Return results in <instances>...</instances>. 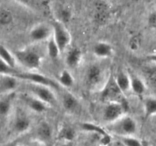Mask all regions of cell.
<instances>
[{
	"instance_id": "cell-3",
	"label": "cell",
	"mask_w": 156,
	"mask_h": 146,
	"mask_svg": "<svg viewBox=\"0 0 156 146\" xmlns=\"http://www.w3.org/2000/svg\"><path fill=\"white\" fill-rule=\"evenodd\" d=\"M14 77L28 81V82L33 83V85H42V86L55 88V89L59 88V85L55 81L52 80L51 78L44 75L38 74V73L20 72V71H18Z\"/></svg>"
},
{
	"instance_id": "cell-1",
	"label": "cell",
	"mask_w": 156,
	"mask_h": 146,
	"mask_svg": "<svg viewBox=\"0 0 156 146\" xmlns=\"http://www.w3.org/2000/svg\"><path fill=\"white\" fill-rule=\"evenodd\" d=\"M108 128L111 132L122 137H129L136 133L137 124L136 120L132 117L124 116L117 121L110 123Z\"/></svg>"
},
{
	"instance_id": "cell-8",
	"label": "cell",
	"mask_w": 156,
	"mask_h": 146,
	"mask_svg": "<svg viewBox=\"0 0 156 146\" xmlns=\"http://www.w3.org/2000/svg\"><path fill=\"white\" fill-rule=\"evenodd\" d=\"M53 28H50L45 24H38L35 26L30 33V36L34 41H43L50 39L52 36Z\"/></svg>"
},
{
	"instance_id": "cell-11",
	"label": "cell",
	"mask_w": 156,
	"mask_h": 146,
	"mask_svg": "<svg viewBox=\"0 0 156 146\" xmlns=\"http://www.w3.org/2000/svg\"><path fill=\"white\" fill-rule=\"evenodd\" d=\"M82 59V52L78 47H73L67 53L66 62L69 67L77 66Z\"/></svg>"
},
{
	"instance_id": "cell-24",
	"label": "cell",
	"mask_w": 156,
	"mask_h": 146,
	"mask_svg": "<svg viewBox=\"0 0 156 146\" xmlns=\"http://www.w3.org/2000/svg\"><path fill=\"white\" fill-rule=\"evenodd\" d=\"M12 96L11 95L0 100V116H5L8 115L12 106Z\"/></svg>"
},
{
	"instance_id": "cell-7",
	"label": "cell",
	"mask_w": 156,
	"mask_h": 146,
	"mask_svg": "<svg viewBox=\"0 0 156 146\" xmlns=\"http://www.w3.org/2000/svg\"><path fill=\"white\" fill-rule=\"evenodd\" d=\"M33 94L37 99L44 102L46 104H53L56 102V97L50 88L42 85H33L31 88Z\"/></svg>"
},
{
	"instance_id": "cell-22",
	"label": "cell",
	"mask_w": 156,
	"mask_h": 146,
	"mask_svg": "<svg viewBox=\"0 0 156 146\" xmlns=\"http://www.w3.org/2000/svg\"><path fill=\"white\" fill-rule=\"evenodd\" d=\"M59 80L61 85L62 86L66 87V88H69L74 83V78H73V75L66 69L61 71L60 75H59Z\"/></svg>"
},
{
	"instance_id": "cell-26",
	"label": "cell",
	"mask_w": 156,
	"mask_h": 146,
	"mask_svg": "<svg viewBox=\"0 0 156 146\" xmlns=\"http://www.w3.org/2000/svg\"><path fill=\"white\" fill-rule=\"evenodd\" d=\"M13 16L10 11L7 9H0V24L1 25H9L12 22Z\"/></svg>"
},
{
	"instance_id": "cell-29",
	"label": "cell",
	"mask_w": 156,
	"mask_h": 146,
	"mask_svg": "<svg viewBox=\"0 0 156 146\" xmlns=\"http://www.w3.org/2000/svg\"><path fill=\"white\" fill-rule=\"evenodd\" d=\"M145 72L148 80L153 85H156V65L147 68Z\"/></svg>"
},
{
	"instance_id": "cell-14",
	"label": "cell",
	"mask_w": 156,
	"mask_h": 146,
	"mask_svg": "<svg viewBox=\"0 0 156 146\" xmlns=\"http://www.w3.org/2000/svg\"><path fill=\"white\" fill-rule=\"evenodd\" d=\"M115 82L123 93L126 92L130 88V78L126 73L120 71L116 76Z\"/></svg>"
},
{
	"instance_id": "cell-19",
	"label": "cell",
	"mask_w": 156,
	"mask_h": 146,
	"mask_svg": "<svg viewBox=\"0 0 156 146\" xmlns=\"http://www.w3.org/2000/svg\"><path fill=\"white\" fill-rule=\"evenodd\" d=\"M75 136H76L75 129L72 128L71 126H66L62 127L61 130L59 131V135H58L59 139L65 140V141H73L74 139Z\"/></svg>"
},
{
	"instance_id": "cell-9",
	"label": "cell",
	"mask_w": 156,
	"mask_h": 146,
	"mask_svg": "<svg viewBox=\"0 0 156 146\" xmlns=\"http://www.w3.org/2000/svg\"><path fill=\"white\" fill-rule=\"evenodd\" d=\"M102 70L100 66L97 65H92L89 66L86 72L87 83L90 86H94L98 85L101 80Z\"/></svg>"
},
{
	"instance_id": "cell-12",
	"label": "cell",
	"mask_w": 156,
	"mask_h": 146,
	"mask_svg": "<svg viewBox=\"0 0 156 146\" xmlns=\"http://www.w3.org/2000/svg\"><path fill=\"white\" fill-rule=\"evenodd\" d=\"M94 53L98 57L105 58L112 53V47L106 42H98L94 47Z\"/></svg>"
},
{
	"instance_id": "cell-23",
	"label": "cell",
	"mask_w": 156,
	"mask_h": 146,
	"mask_svg": "<svg viewBox=\"0 0 156 146\" xmlns=\"http://www.w3.org/2000/svg\"><path fill=\"white\" fill-rule=\"evenodd\" d=\"M81 127L82 129L85 131H88V132H95V133L99 134V135H102L103 137L108 135V133L106 132V131L104 129H102L100 126H97V125H94L93 123H84L81 125Z\"/></svg>"
},
{
	"instance_id": "cell-21",
	"label": "cell",
	"mask_w": 156,
	"mask_h": 146,
	"mask_svg": "<svg viewBox=\"0 0 156 146\" xmlns=\"http://www.w3.org/2000/svg\"><path fill=\"white\" fill-rule=\"evenodd\" d=\"M47 52H48L49 56L50 58H52L53 59H56L59 56V53H61L59 49V47L57 46L54 38H53V35H52V36L48 40V43H47Z\"/></svg>"
},
{
	"instance_id": "cell-16",
	"label": "cell",
	"mask_w": 156,
	"mask_h": 146,
	"mask_svg": "<svg viewBox=\"0 0 156 146\" xmlns=\"http://www.w3.org/2000/svg\"><path fill=\"white\" fill-rule=\"evenodd\" d=\"M145 117L146 119L156 115V98L148 97L144 101Z\"/></svg>"
},
{
	"instance_id": "cell-33",
	"label": "cell",
	"mask_w": 156,
	"mask_h": 146,
	"mask_svg": "<svg viewBox=\"0 0 156 146\" xmlns=\"http://www.w3.org/2000/svg\"><path fill=\"white\" fill-rule=\"evenodd\" d=\"M147 59H149V61H151V62H154V63L156 64V54L149 55V56H148Z\"/></svg>"
},
{
	"instance_id": "cell-13",
	"label": "cell",
	"mask_w": 156,
	"mask_h": 146,
	"mask_svg": "<svg viewBox=\"0 0 156 146\" xmlns=\"http://www.w3.org/2000/svg\"><path fill=\"white\" fill-rule=\"evenodd\" d=\"M129 78H130V88H132L133 92L139 96L143 95L146 91L144 82L136 75H130Z\"/></svg>"
},
{
	"instance_id": "cell-18",
	"label": "cell",
	"mask_w": 156,
	"mask_h": 146,
	"mask_svg": "<svg viewBox=\"0 0 156 146\" xmlns=\"http://www.w3.org/2000/svg\"><path fill=\"white\" fill-rule=\"evenodd\" d=\"M27 104L32 110L36 113H43L46 110V103L37 98H28L27 100Z\"/></svg>"
},
{
	"instance_id": "cell-32",
	"label": "cell",
	"mask_w": 156,
	"mask_h": 146,
	"mask_svg": "<svg viewBox=\"0 0 156 146\" xmlns=\"http://www.w3.org/2000/svg\"><path fill=\"white\" fill-rule=\"evenodd\" d=\"M149 24L156 32V12L151 14L149 17Z\"/></svg>"
},
{
	"instance_id": "cell-28",
	"label": "cell",
	"mask_w": 156,
	"mask_h": 146,
	"mask_svg": "<svg viewBox=\"0 0 156 146\" xmlns=\"http://www.w3.org/2000/svg\"><path fill=\"white\" fill-rule=\"evenodd\" d=\"M59 17H60L61 22L62 24H66L69 22L73 17L72 11L68 7H63L59 11Z\"/></svg>"
},
{
	"instance_id": "cell-4",
	"label": "cell",
	"mask_w": 156,
	"mask_h": 146,
	"mask_svg": "<svg viewBox=\"0 0 156 146\" xmlns=\"http://www.w3.org/2000/svg\"><path fill=\"white\" fill-rule=\"evenodd\" d=\"M53 36L59 47L60 52H63L69 44L71 37L64 24L61 21H56L53 24Z\"/></svg>"
},
{
	"instance_id": "cell-15",
	"label": "cell",
	"mask_w": 156,
	"mask_h": 146,
	"mask_svg": "<svg viewBox=\"0 0 156 146\" xmlns=\"http://www.w3.org/2000/svg\"><path fill=\"white\" fill-rule=\"evenodd\" d=\"M17 78L12 75H5L0 82V88L3 91H12L17 87Z\"/></svg>"
},
{
	"instance_id": "cell-30",
	"label": "cell",
	"mask_w": 156,
	"mask_h": 146,
	"mask_svg": "<svg viewBox=\"0 0 156 146\" xmlns=\"http://www.w3.org/2000/svg\"><path fill=\"white\" fill-rule=\"evenodd\" d=\"M121 141L126 146H142L141 142L138 139L133 137H122Z\"/></svg>"
},
{
	"instance_id": "cell-17",
	"label": "cell",
	"mask_w": 156,
	"mask_h": 146,
	"mask_svg": "<svg viewBox=\"0 0 156 146\" xmlns=\"http://www.w3.org/2000/svg\"><path fill=\"white\" fill-rule=\"evenodd\" d=\"M0 59L4 61L5 62L10 65L12 68H15V59L10 52L2 45L0 43Z\"/></svg>"
},
{
	"instance_id": "cell-5",
	"label": "cell",
	"mask_w": 156,
	"mask_h": 146,
	"mask_svg": "<svg viewBox=\"0 0 156 146\" xmlns=\"http://www.w3.org/2000/svg\"><path fill=\"white\" fill-rule=\"evenodd\" d=\"M126 103L122 102H111L104 109V120L109 123L117 121L123 116L124 111L126 109Z\"/></svg>"
},
{
	"instance_id": "cell-27",
	"label": "cell",
	"mask_w": 156,
	"mask_h": 146,
	"mask_svg": "<svg viewBox=\"0 0 156 146\" xmlns=\"http://www.w3.org/2000/svg\"><path fill=\"white\" fill-rule=\"evenodd\" d=\"M18 72V71H17L15 68H12L4 61L0 59V74H3L5 75L15 76Z\"/></svg>"
},
{
	"instance_id": "cell-20",
	"label": "cell",
	"mask_w": 156,
	"mask_h": 146,
	"mask_svg": "<svg viewBox=\"0 0 156 146\" xmlns=\"http://www.w3.org/2000/svg\"><path fill=\"white\" fill-rule=\"evenodd\" d=\"M62 105L66 110L73 111L78 106V101L73 95L70 94H66L62 99Z\"/></svg>"
},
{
	"instance_id": "cell-10",
	"label": "cell",
	"mask_w": 156,
	"mask_h": 146,
	"mask_svg": "<svg viewBox=\"0 0 156 146\" xmlns=\"http://www.w3.org/2000/svg\"><path fill=\"white\" fill-rule=\"evenodd\" d=\"M30 126V121L28 117L24 114H18L14 121L13 128L18 133L24 132L29 129Z\"/></svg>"
},
{
	"instance_id": "cell-2",
	"label": "cell",
	"mask_w": 156,
	"mask_h": 146,
	"mask_svg": "<svg viewBox=\"0 0 156 146\" xmlns=\"http://www.w3.org/2000/svg\"><path fill=\"white\" fill-rule=\"evenodd\" d=\"M15 57L24 66L31 69L39 68L41 65V56L37 51L25 49L15 52Z\"/></svg>"
},
{
	"instance_id": "cell-6",
	"label": "cell",
	"mask_w": 156,
	"mask_h": 146,
	"mask_svg": "<svg viewBox=\"0 0 156 146\" xmlns=\"http://www.w3.org/2000/svg\"><path fill=\"white\" fill-rule=\"evenodd\" d=\"M123 92L117 86L115 79L111 78L102 91L101 97L104 100H109L110 103L111 102H118L117 100L120 98Z\"/></svg>"
},
{
	"instance_id": "cell-25",
	"label": "cell",
	"mask_w": 156,
	"mask_h": 146,
	"mask_svg": "<svg viewBox=\"0 0 156 146\" xmlns=\"http://www.w3.org/2000/svg\"><path fill=\"white\" fill-rule=\"evenodd\" d=\"M37 134L41 139L49 140L51 138L52 129L50 126H49V124L46 123H43L38 128Z\"/></svg>"
},
{
	"instance_id": "cell-34",
	"label": "cell",
	"mask_w": 156,
	"mask_h": 146,
	"mask_svg": "<svg viewBox=\"0 0 156 146\" xmlns=\"http://www.w3.org/2000/svg\"><path fill=\"white\" fill-rule=\"evenodd\" d=\"M6 146H18V144H17L15 142H11V143H9Z\"/></svg>"
},
{
	"instance_id": "cell-31",
	"label": "cell",
	"mask_w": 156,
	"mask_h": 146,
	"mask_svg": "<svg viewBox=\"0 0 156 146\" xmlns=\"http://www.w3.org/2000/svg\"><path fill=\"white\" fill-rule=\"evenodd\" d=\"M140 45V37L138 35L132 36L129 42V47L131 50H137L139 49V47Z\"/></svg>"
}]
</instances>
